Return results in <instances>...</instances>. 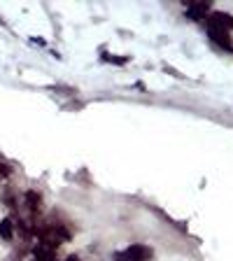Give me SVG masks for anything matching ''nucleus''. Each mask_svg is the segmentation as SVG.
<instances>
[{
    "instance_id": "nucleus-1",
    "label": "nucleus",
    "mask_w": 233,
    "mask_h": 261,
    "mask_svg": "<svg viewBox=\"0 0 233 261\" xmlns=\"http://www.w3.org/2000/svg\"><path fill=\"white\" fill-rule=\"evenodd\" d=\"M152 256H154L152 247H147V245H128L126 250L114 254V261H152Z\"/></svg>"
},
{
    "instance_id": "nucleus-2",
    "label": "nucleus",
    "mask_w": 233,
    "mask_h": 261,
    "mask_svg": "<svg viewBox=\"0 0 233 261\" xmlns=\"http://www.w3.org/2000/svg\"><path fill=\"white\" fill-rule=\"evenodd\" d=\"M208 28H215V31H233V16L228 12H210L208 14Z\"/></svg>"
},
{
    "instance_id": "nucleus-3",
    "label": "nucleus",
    "mask_w": 233,
    "mask_h": 261,
    "mask_svg": "<svg viewBox=\"0 0 233 261\" xmlns=\"http://www.w3.org/2000/svg\"><path fill=\"white\" fill-rule=\"evenodd\" d=\"M210 12L212 7L208 0H203V3H187V19H191V21H203V19H208Z\"/></svg>"
},
{
    "instance_id": "nucleus-4",
    "label": "nucleus",
    "mask_w": 233,
    "mask_h": 261,
    "mask_svg": "<svg viewBox=\"0 0 233 261\" xmlns=\"http://www.w3.org/2000/svg\"><path fill=\"white\" fill-rule=\"evenodd\" d=\"M23 205H26V210L31 212V215H38L40 207H42V196H40L38 191L28 189L26 196H23Z\"/></svg>"
},
{
    "instance_id": "nucleus-5",
    "label": "nucleus",
    "mask_w": 233,
    "mask_h": 261,
    "mask_svg": "<svg viewBox=\"0 0 233 261\" xmlns=\"http://www.w3.org/2000/svg\"><path fill=\"white\" fill-rule=\"evenodd\" d=\"M33 261H56V252L44 245H33Z\"/></svg>"
},
{
    "instance_id": "nucleus-6",
    "label": "nucleus",
    "mask_w": 233,
    "mask_h": 261,
    "mask_svg": "<svg viewBox=\"0 0 233 261\" xmlns=\"http://www.w3.org/2000/svg\"><path fill=\"white\" fill-rule=\"evenodd\" d=\"M208 35H210V38L215 40V44H219V47L226 49V51H231V49H233L231 40H228V33H224V31H215V28H208Z\"/></svg>"
},
{
    "instance_id": "nucleus-7",
    "label": "nucleus",
    "mask_w": 233,
    "mask_h": 261,
    "mask_svg": "<svg viewBox=\"0 0 233 261\" xmlns=\"http://www.w3.org/2000/svg\"><path fill=\"white\" fill-rule=\"evenodd\" d=\"M12 238H14V219H12V217H5L3 222H0V240L10 243Z\"/></svg>"
},
{
    "instance_id": "nucleus-8",
    "label": "nucleus",
    "mask_w": 233,
    "mask_h": 261,
    "mask_svg": "<svg viewBox=\"0 0 233 261\" xmlns=\"http://www.w3.org/2000/svg\"><path fill=\"white\" fill-rule=\"evenodd\" d=\"M12 175V168L7 166V163H0V179H7Z\"/></svg>"
},
{
    "instance_id": "nucleus-9",
    "label": "nucleus",
    "mask_w": 233,
    "mask_h": 261,
    "mask_svg": "<svg viewBox=\"0 0 233 261\" xmlns=\"http://www.w3.org/2000/svg\"><path fill=\"white\" fill-rule=\"evenodd\" d=\"M63 261H80V256H75V254H70L68 259H63Z\"/></svg>"
}]
</instances>
